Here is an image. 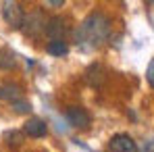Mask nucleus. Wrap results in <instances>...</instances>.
<instances>
[{
  "mask_svg": "<svg viewBox=\"0 0 154 152\" xmlns=\"http://www.w3.org/2000/svg\"><path fill=\"white\" fill-rule=\"evenodd\" d=\"M110 36V19L96 11V13H90L81 25L75 29V42L77 46L85 48V50H94V48H100L104 42L108 40Z\"/></svg>",
  "mask_w": 154,
  "mask_h": 152,
  "instance_id": "1",
  "label": "nucleus"
},
{
  "mask_svg": "<svg viewBox=\"0 0 154 152\" xmlns=\"http://www.w3.org/2000/svg\"><path fill=\"white\" fill-rule=\"evenodd\" d=\"M46 52L52 54V56H65L69 52V46H67L65 40H52V42H48V46H46Z\"/></svg>",
  "mask_w": 154,
  "mask_h": 152,
  "instance_id": "10",
  "label": "nucleus"
},
{
  "mask_svg": "<svg viewBox=\"0 0 154 152\" xmlns=\"http://www.w3.org/2000/svg\"><path fill=\"white\" fill-rule=\"evenodd\" d=\"M104 69H102V65H98V63H94V65H90V69L85 71V81L90 83V85H100L104 81Z\"/></svg>",
  "mask_w": 154,
  "mask_h": 152,
  "instance_id": "9",
  "label": "nucleus"
},
{
  "mask_svg": "<svg viewBox=\"0 0 154 152\" xmlns=\"http://www.w3.org/2000/svg\"><path fill=\"white\" fill-rule=\"evenodd\" d=\"M4 140H6L11 146H19V144L23 142V135H21L19 131H6V133H4Z\"/></svg>",
  "mask_w": 154,
  "mask_h": 152,
  "instance_id": "13",
  "label": "nucleus"
},
{
  "mask_svg": "<svg viewBox=\"0 0 154 152\" xmlns=\"http://www.w3.org/2000/svg\"><path fill=\"white\" fill-rule=\"evenodd\" d=\"M44 27H46V17L42 11H33L25 15L23 19V25H21V31L25 33L27 38H40L44 33Z\"/></svg>",
  "mask_w": 154,
  "mask_h": 152,
  "instance_id": "3",
  "label": "nucleus"
},
{
  "mask_svg": "<svg viewBox=\"0 0 154 152\" xmlns=\"http://www.w3.org/2000/svg\"><path fill=\"white\" fill-rule=\"evenodd\" d=\"M63 0H54V2H46V6H63Z\"/></svg>",
  "mask_w": 154,
  "mask_h": 152,
  "instance_id": "15",
  "label": "nucleus"
},
{
  "mask_svg": "<svg viewBox=\"0 0 154 152\" xmlns=\"http://www.w3.org/2000/svg\"><path fill=\"white\" fill-rule=\"evenodd\" d=\"M13 108H15V113H19V115H29V113H31V104H29L25 98L13 102Z\"/></svg>",
  "mask_w": 154,
  "mask_h": 152,
  "instance_id": "12",
  "label": "nucleus"
},
{
  "mask_svg": "<svg viewBox=\"0 0 154 152\" xmlns=\"http://www.w3.org/2000/svg\"><path fill=\"white\" fill-rule=\"evenodd\" d=\"M23 98V90H21V85H17V83H2L0 85V100L4 102H17Z\"/></svg>",
  "mask_w": 154,
  "mask_h": 152,
  "instance_id": "8",
  "label": "nucleus"
},
{
  "mask_svg": "<svg viewBox=\"0 0 154 152\" xmlns=\"http://www.w3.org/2000/svg\"><path fill=\"white\" fill-rule=\"evenodd\" d=\"M2 19L6 21V25L11 29H21L23 25V19H25V11L19 2H13V0H6L2 4Z\"/></svg>",
  "mask_w": 154,
  "mask_h": 152,
  "instance_id": "2",
  "label": "nucleus"
},
{
  "mask_svg": "<svg viewBox=\"0 0 154 152\" xmlns=\"http://www.w3.org/2000/svg\"><path fill=\"white\" fill-rule=\"evenodd\" d=\"M44 33L50 38V42L52 40H65V36H67V21L60 15H54L50 19H46Z\"/></svg>",
  "mask_w": 154,
  "mask_h": 152,
  "instance_id": "5",
  "label": "nucleus"
},
{
  "mask_svg": "<svg viewBox=\"0 0 154 152\" xmlns=\"http://www.w3.org/2000/svg\"><path fill=\"white\" fill-rule=\"evenodd\" d=\"M15 65H17L15 54H13L11 50H6V48H2V50H0V69L8 71V69H13Z\"/></svg>",
  "mask_w": 154,
  "mask_h": 152,
  "instance_id": "11",
  "label": "nucleus"
},
{
  "mask_svg": "<svg viewBox=\"0 0 154 152\" xmlns=\"http://www.w3.org/2000/svg\"><path fill=\"white\" fill-rule=\"evenodd\" d=\"M146 77H148V83L154 85V60L148 63V73H146Z\"/></svg>",
  "mask_w": 154,
  "mask_h": 152,
  "instance_id": "14",
  "label": "nucleus"
},
{
  "mask_svg": "<svg viewBox=\"0 0 154 152\" xmlns=\"http://www.w3.org/2000/svg\"><path fill=\"white\" fill-rule=\"evenodd\" d=\"M23 133L29 138H44L48 133V125H46V121H42L38 117H31L23 123Z\"/></svg>",
  "mask_w": 154,
  "mask_h": 152,
  "instance_id": "7",
  "label": "nucleus"
},
{
  "mask_svg": "<svg viewBox=\"0 0 154 152\" xmlns=\"http://www.w3.org/2000/svg\"><path fill=\"white\" fill-rule=\"evenodd\" d=\"M65 115H67V121L75 129H88V127L92 125V115L83 106H69L65 110Z\"/></svg>",
  "mask_w": 154,
  "mask_h": 152,
  "instance_id": "4",
  "label": "nucleus"
},
{
  "mask_svg": "<svg viewBox=\"0 0 154 152\" xmlns=\"http://www.w3.org/2000/svg\"><path fill=\"white\" fill-rule=\"evenodd\" d=\"M108 150L110 152H137V146L133 142V138L127 133H117L110 138L108 142Z\"/></svg>",
  "mask_w": 154,
  "mask_h": 152,
  "instance_id": "6",
  "label": "nucleus"
}]
</instances>
